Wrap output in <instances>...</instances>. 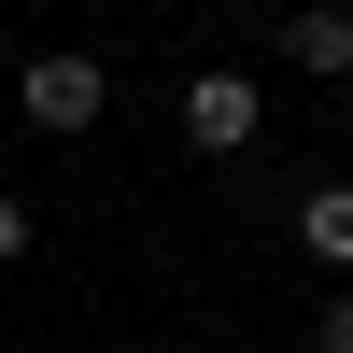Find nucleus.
Returning <instances> with one entry per match:
<instances>
[{
	"label": "nucleus",
	"mask_w": 353,
	"mask_h": 353,
	"mask_svg": "<svg viewBox=\"0 0 353 353\" xmlns=\"http://www.w3.org/2000/svg\"><path fill=\"white\" fill-rule=\"evenodd\" d=\"M297 241H311V269L353 283V184H311V198H297Z\"/></svg>",
	"instance_id": "4"
},
{
	"label": "nucleus",
	"mask_w": 353,
	"mask_h": 353,
	"mask_svg": "<svg viewBox=\"0 0 353 353\" xmlns=\"http://www.w3.org/2000/svg\"><path fill=\"white\" fill-rule=\"evenodd\" d=\"M14 113H28L43 141H85V128L113 113V71H99V57H71V43H57V57H28V71H14Z\"/></svg>",
	"instance_id": "1"
},
{
	"label": "nucleus",
	"mask_w": 353,
	"mask_h": 353,
	"mask_svg": "<svg viewBox=\"0 0 353 353\" xmlns=\"http://www.w3.org/2000/svg\"><path fill=\"white\" fill-rule=\"evenodd\" d=\"M283 71H311V85L353 71V0H297V14H283Z\"/></svg>",
	"instance_id": "3"
},
{
	"label": "nucleus",
	"mask_w": 353,
	"mask_h": 353,
	"mask_svg": "<svg viewBox=\"0 0 353 353\" xmlns=\"http://www.w3.org/2000/svg\"><path fill=\"white\" fill-rule=\"evenodd\" d=\"M311 353H353V283H339L325 311H311Z\"/></svg>",
	"instance_id": "5"
},
{
	"label": "nucleus",
	"mask_w": 353,
	"mask_h": 353,
	"mask_svg": "<svg viewBox=\"0 0 353 353\" xmlns=\"http://www.w3.org/2000/svg\"><path fill=\"white\" fill-rule=\"evenodd\" d=\"M254 128H269V85L254 71H198L184 85V156H254Z\"/></svg>",
	"instance_id": "2"
},
{
	"label": "nucleus",
	"mask_w": 353,
	"mask_h": 353,
	"mask_svg": "<svg viewBox=\"0 0 353 353\" xmlns=\"http://www.w3.org/2000/svg\"><path fill=\"white\" fill-rule=\"evenodd\" d=\"M28 241H43V226H28V198H14V184H0V269H14V254H28Z\"/></svg>",
	"instance_id": "6"
}]
</instances>
